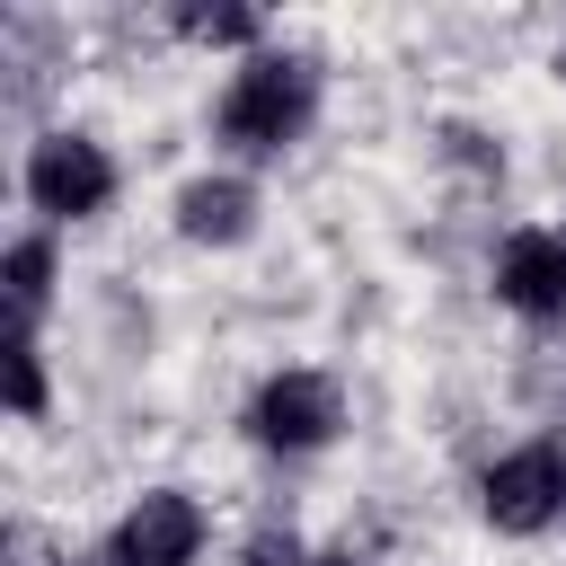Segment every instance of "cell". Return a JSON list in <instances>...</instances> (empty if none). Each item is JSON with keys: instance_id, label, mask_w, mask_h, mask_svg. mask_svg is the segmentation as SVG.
<instances>
[{"instance_id": "6da1fadb", "label": "cell", "mask_w": 566, "mask_h": 566, "mask_svg": "<svg viewBox=\"0 0 566 566\" xmlns=\"http://www.w3.org/2000/svg\"><path fill=\"white\" fill-rule=\"evenodd\" d=\"M310 106H318V62L265 44V53H248V62L230 71V88H221V106H212V133H221L239 159H274L283 142H301Z\"/></svg>"}, {"instance_id": "7a4b0ae2", "label": "cell", "mask_w": 566, "mask_h": 566, "mask_svg": "<svg viewBox=\"0 0 566 566\" xmlns=\"http://www.w3.org/2000/svg\"><path fill=\"white\" fill-rule=\"evenodd\" d=\"M239 424H248L256 451L301 460V451H327V442H336V424H345V389H336L327 371H274V380L248 398Z\"/></svg>"}, {"instance_id": "3957f363", "label": "cell", "mask_w": 566, "mask_h": 566, "mask_svg": "<svg viewBox=\"0 0 566 566\" xmlns=\"http://www.w3.org/2000/svg\"><path fill=\"white\" fill-rule=\"evenodd\" d=\"M478 513L495 531H513V539L548 531L566 513V442H513V451H495L486 478H478Z\"/></svg>"}, {"instance_id": "277c9868", "label": "cell", "mask_w": 566, "mask_h": 566, "mask_svg": "<svg viewBox=\"0 0 566 566\" xmlns=\"http://www.w3.org/2000/svg\"><path fill=\"white\" fill-rule=\"evenodd\" d=\"M27 203L44 212V221H88V212H106L115 203V159H106V142L97 133H44L35 150H27Z\"/></svg>"}, {"instance_id": "5b68a950", "label": "cell", "mask_w": 566, "mask_h": 566, "mask_svg": "<svg viewBox=\"0 0 566 566\" xmlns=\"http://www.w3.org/2000/svg\"><path fill=\"white\" fill-rule=\"evenodd\" d=\"M106 557H115V566H195V557H203V504L177 495V486H150V495L115 522Z\"/></svg>"}, {"instance_id": "8992f818", "label": "cell", "mask_w": 566, "mask_h": 566, "mask_svg": "<svg viewBox=\"0 0 566 566\" xmlns=\"http://www.w3.org/2000/svg\"><path fill=\"white\" fill-rule=\"evenodd\" d=\"M495 301L522 318H557L566 310V230H513L495 248Z\"/></svg>"}, {"instance_id": "52a82bcc", "label": "cell", "mask_w": 566, "mask_h": 566, "mask_svg": "<svg viewBox=\"0 0 566 566\" xmlns=\"http://www.w3.org/2000/svg\"><path fill=\"white\" fill-rule=\"evenodd\" d=\"M177 230H186L195 248H239V239L256 230V186L230 177V168L186 177V186H177Z\"/></svg>"}, {"instance_id": "ba28073f", "label": "cell", "mask_w": 566, "mask_h": 566, "mask_svg": "<svg viewBox=\"0 0 566 566\" xmlns=\"http://www.w3.org/2000/svg\"><path fill=\"white\" fill-rule=\"evenodd\" d=\"M44 292H53V239L27 230V239H9V310H18V327H35Z\"/></svg>"}, {"instance_id": "9c48e42d", "label": "cell", "mask_w": 566, "mask_h": 566, "mask_svg": "<svg viewBox=\"0 0 566 566\" xmlns=\"http://www.w3.org/2000/svg\"><path fill=\"white\" fill-rule=\"evenodd\" d=\"M9 407L18 416H44V345H35V327L9 336Z\"/></svg>"}, {"instance_id": "30bf717a", "label": "cell", "mask_w": 566, "mask_h": 566, "mask_svg": "<svg viewBox=\"0 0 566 566\" xmlns=\"http://www.w3.org/2000/svg\"><path fill=\"white\" fill-rule=\"evenodd\" d=\"M177 27L195 35V44H256V18L248 9H177ZM265 53V44H256Z\"/></svg>"}, {"instance_id": "8fae6325", "label": "cell", "mask_w": 566, "mask_h": 566, "mask_svg": "<svg viewBox=\"0 0 566 566\" xmlns=\"http://www.w3.org/2000/svg\"><path fill=\"white\" fill-rule=\"evenodd\" d=\"M239 566H318V557H310L292 531H256V539L239 548Z\"/></svg>"}, {"instance_id": "7c38bea8", "label": "cell", "mask_w": 566, "mask_h": 566, "mask_svg": "<svg viewBox=\"0 0 566 566\" xmlns=\"http://www.w3.org/2000/svg\"><path fill=\"white\" fill-rule=\"evenodd\" d=\"M62 566H115V557H106V548H97V557H62Z\"/></svg>"}]
</instances>
